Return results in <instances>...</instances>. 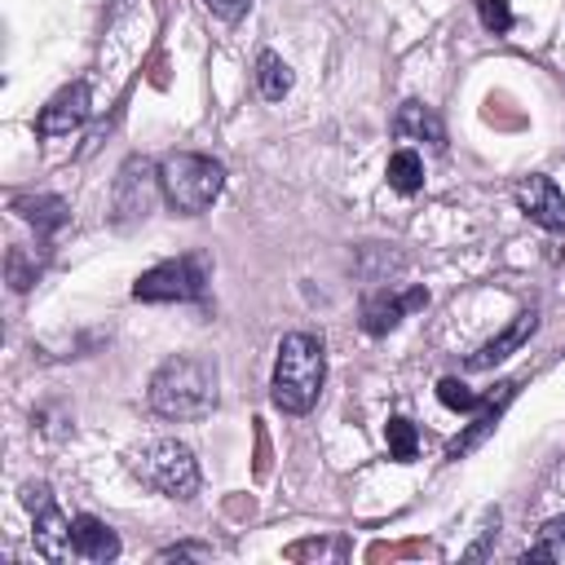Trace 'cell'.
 I'll return each instance as SVG.
<instances>
[{
    "mask_svg": "<svg viewBox=\"0 0 565 565\" xmlns=\"http://www.w3.org/2000/svg\"><path fill=\"white\" fill-rule=\"evenodd\" d=\"M146 397L163 419H203L216 406V366L194 353H172L150 375Z\"/></svg>",
    "mask_w": 565,
    "mask_h": 565,
    "instance_id": "cell-1",
    "label": "cell"
},
{
    "mask_svg": "<svg viewBox=\"0 0 565 565\" xmlns=\"http://www.w3.org/2000/svg\"><path fill=\"white\" fill-rule=\"evenodd\" d=\"M327 380V353L322 340L309 331H291L278 340V358H274V380H269V397L278 411L287 415H305L313 411L318 393Z\"/></svg>",
    "mask_w": 565,
    "mask_h": 565,
    "instance_id": "cell-2",
    "label": "cell"
},
{
    "mask_svg": "<svg viewBox=\"0 0 565 565\" xmlns=\"http://www.w3.org/2000/svg\"><path fill=\"white\" fill-rule=\"evenodd\" d=\"M159 185L172 212L181 216H199L216 203V194L225 190V168L212 154H194V150H177L159 163Z\"/></svg>",
    "mask_w": 565,
    "mask_h": 565,
    "instance_id": "cell-3",
    "label": "cell"
},
{
    "mask_svg": "<svg viewBox=\"0 0 565 565\" xmlns=\"http://www.w3.org/2000/svg\"><path fill=\"white\" fill-rule=\"evenodd\" d=\"M128 472L159 490L163 499H190L199 490V459L185 441H172V437H154V441H141L128 450Z\"/></svg>",
    "mask_w": 565,
    "mask_h": 565,
    "instance_id": "cell-4",
    "label": "cell"
},
{
    "mask_svg": "<svg viewBox=\"0 0 565 565\" xmlns=\"http://www.w3.org/2000/svg\"><path fill=\"white\" fill-rule=\"evenodd\" d=\"M203 287H207V269H203V256H177V260H163V265H154V269H146L137 282H132V296L137 300H150V305H159V300H199L203 296Z\"/></svg>",
    "mask_w": 565,
    "mask_h": 565,
    "instance_id": "cell-5",
    "label": "cell"
},
{
    "mask_svg": "<svg viewBox=\"0 0 565 565\" xmlns=\"http://www.w3.org/2000/svg\"><path fill=\"white\" fill-rule=\"evenodd\" d=\"M159 194H163V185H159V168H154L146 154L124 159V168H119V177H115V190H110L115 221H119V225L146 221Z\"/></svg>",
    "mask_w": 565,
    "mask_h": 565,
    "instance_id": "cell-6",
    "label": "cell"
},
{
    "mask_svg": "<svg viewBox=\"0 0 565 565\" xmlns=\"http://www.w3.org/2000/svg\"><path fill=\"white\" fill-rule=\"evenodd\" d=\"M22 508H26L31 521H35L31 539H35V552H40L44 561H66V556H75V552H71V521L62 516V508L53 503V494H49L44 481H26V486H22Z\"/></svg>",
    "mask_w": 565,
    "mask_h": 565,
    "instance_id": "cell-7",
    "label": "cell"
},
{
    "mask_svg": "<svg viewBox=\"0 0 565 565\" xmlns=\"http://www.w3.org/2000/svg\"><path fill=\"white\" fill-rule=\"evenodd\" d=\"M88 110H93V93H88L84 79H75V84H66V88H57V93L49 97V106H40L35 132H40V137H66V132H75V128L88 119Z\"/></svg>",
    "mask_w": 565,
    "mask_h": 565,
    "instance_id": "cell-8",
    "label": "cell"
},
{
    "mask_svg": "<svg viewBox=\"0 0 565 565\" xmlns=\"http://www.w3.org/2000/svg\"><path fill=\"white\" fill-rule=\"evenodd\" d=\"M516 207L534 221V225H543L547 234H565V194H561V185L552 181V177H521L516 181Z\"/></svg>",
    "mask_w": 565,
    "mask_h": 565,
    "instance_id": "cell-9",
    "label": "cell"
},
{
    "mask_svg": "<svg viewBox=\"0 0 565 565\" xmlns=\"http://www.w3.org/2000/svg\"><path fill=\"white\" fill-rule=\"evenodd\" d=\"M419 305H428V291H424V287H415V291H406V296L380 287V291H371V296L362 300V331H366V335H388V331H393L411 309H419Z\"/></svg>",
    "mask_w": 565,
    "mask_h": 565,
    "instance_id": "cell-10",
    "label": "cell"
},
{
    "mask_svg": "<svg viewBox=\"0 0 565 565\" xmlns=\"http://www.w3.org/2000/svg\"><path fill=\"white\" fill-rule=\"evenodd\" d=\"M71 552H75L79 561L106 565V561L119 556V539H115V530H110L106 521L79 512V516H71Z\"/></svg>",
    "mask_w": 565,
    "mask_h": 565,
    "instance_id": "cell-11",
    "label": "cell"
},
{
    "mask_svg": "<svg viewBox=\"0 0 565 565\" xmlns=\"http://www.w3.org/2000/svg\"><path fill=\"white\" fill-rule=\"evenodd\" d=\"M393 132L402 141H428L433 150H446V124L424 102H402L397 115H393Z\"/></svg>",
    "mask_w": 565,
    "mask_h": 565,
    "instance_id": "cell-12",
    "label": "cell"
},
{
    "mask_svg": "<svg viewBox=\"0 0 565 565\" xmlns=\"http://www.w3.org/2000/svg\"><path fill=\"white\" fill-rule=\"evenodd\" d=\"M534 327H539V313L534 309H521L516 318H512V327H503L494 340H486L472 358H468V371H486V366H494V362H503L512 349H521L530 335H534Z\"/></svg>",
    "mask_w": 565,
    "mask_h": 565,
    "instance_id": "cell-13",
    "label": "cell"
},
{
    "mask_svg": "<svg viewBox=\"0 0 565 565\" xmlns=\"http://www.w3.org/2000/svg\"><path fill=\"white\" fill-rule=\"evenodd\" d=\"M512 393H516V380L499 384V393H490V402H486V411L472 419V428H468V433H459V437L446 446V459H459V455H468L472 446H481V437H490V433H494V424H499L503 406L512 402Z\"/></svg>",
    "mask_w": 565,
    "mask_h": 565,
    "instance_id": "cell-14",
    "label": "cell"
},
{
    "mask_svg": "<svg viewBox=\"0 0 565 565\" xmlns=\"http://www.w3.org/2000/svg\"><path fill=\"white\" fill-rule=\"evenodd\" d=\"M13 212L22 216V221H31L35 225V234H57L62 225H66V203L57 199V194H13Z\"/></svg>",
    "mask_w": 565,
    "mask_h": 565,
    "instance_id": "cell-15",
    "label": "cell"
},
{
    "mask_svg": "<svg viewBox=\"0 0 565 565\" xmlns=\"http://www.w3.org/2000/svg\"><path fill=\"white\" fill-rule=\"evenodd\" d=\"M256 88H260L265 102H282L291 93V66L269 49L256 57Z\"/></svg>",
    "mask_w": 565,
    "mask_h": 565,
    "instance_id": "cell-16",
    "label": "cell"
},
{
    "mask_svg": "<svg viewBox=\"0 0 565 565\" xmlns=\"http://www.w3.org/2000/svg\"><path fill=\"white\" fill-rule=\"evenodd\" d=\"M384 177H388V185H393L397 194H415V190H424V159H419L411 146H402V150L388 154Z\"/></svg>",
    "mask_w": 565,
    "mask_h": 565,
    "instance_id": "cell-17",
    "label": "cell"
},
{
    "mask_svg": "<svg viewBox=\"0 0 565 565\" xmlns=\"http://www.w3.org/2000/svg\"><path fill=\"white\" fill-rule=\"evenodd\" d=\"M384 441H388V459H397V463H411L415 450H419V433H415V424L406 415H393L384 424Z\"/></svg>",
    "mask_w": 565,
    "mask_h": 565,
    "instance_id": "cell-18",
    "label": "cell"
},
{
    "mask_svg": "<svg viewBox=\"0 0 565 565\" xmlns=\"http://www.w3.org/2000/svg\"><path fill=\"white\" fill-rule=\"evenodd\" d=\"M525 561H565V512L539 530V543L525 552Z\"/></svg>",
    "mask_w": 565,
    "mask_h": 565,
    "instance_id": "cell-19",
    "label": "cell"
},
{
    "mask_svg": "<svg viewBox=\"0 0 565 565\" xmlns=\"http://www.w3.org/2000/svg\"><path fill=\"white\" fill-rule=\"evenodd\" d=\"M437 397H441V406H450V411H477V406H486L490 397H481V393H472L463 380H455V375H446V380H437Z\"/></svg>",
    "mask_w": 565,
    "mask_h": 565,
    "instance_id": "cell-20",
    "label": "cell"
},
{
    "mask_svg": "<svg viewBox=\"0 0 565 565\" xmlns=\"http://www.w3.org/2000/svg\"><path fill=\"white\" fill-rule=\"evenodd\" d=\"M35 274H40V260H26L22 247H9V282H13V291H26L35 282Z\"/></svg>",
    "mask_w": 565,
    "mask_h": 565,
    "instance_id": "cell-21",
    "label": "cell"
},
{
    "mask_svg": "<svg viewBox=\"0 0 565 565\" xmlns=\"http://www.w3.org/2000/svg\"><path fill=\"white\" fill-rule=\"evenodd\" d=\"M477 13H481V22H486L494 35H503V31L512 26V9H508V0H477Z\"/></svg>",
    "mask_w": 565,
    "mask_h": 565,
    "instance_id": "cell-22",
    "label": "cell"
},
{
    "mask_svg": "<svg viewBox=\"0 0 565 565\" xmlns=\"http://www.w3.org/2000/svg\"><path fill=\"white\" fill-rule=\"evenodd\" d=\"M203 4H207L216 18H225V22H238V18L247 13V4H252V0H203Z\"/></svg>",
    "mask_w": 565,
    "mask_h": 565,
    "instance_id": "cell-23",
    "label": "cell"
},
{
    "mask_svg": "<svg viewBox=\"0 0 565 565\" xmlns=\"http://www.w3.org/2000/svg\"><path fill=\"white\" fill-rule=\"evenodd\" d=\"M172 556H203V547H185V543H181V547H163V552H159V561H172Z\"/></svg>",
    "mask_w": 565,
    "mask_h": 565,
    "instance_id": "cell-24",
    "label": "cell"
}]
</instances>
